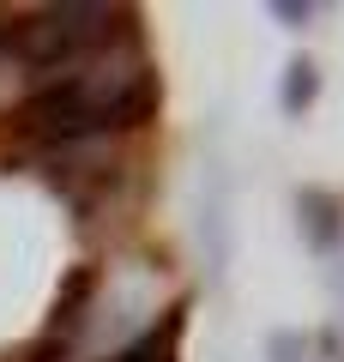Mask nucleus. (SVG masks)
<instances>
[{
  "label": "nucleus",
  "mask_w": 344,
  "mask_h": 362,
  "mask_svg": "<svg viewBox=\"0 0 344 362\" xmlns=\"http://www.w3.org/2000/svg\"><path fill=\"white\" fill-rule=\"evenodd\" d=\"M157 103V73L139 54H109V61H79L67 73H49L25 97V127L55 145H85L103 133L139 127Z\"/></svg>",
  "instance_id": "f257e3e1"
},
{
  "label": "nucleus",
  "mask_w": 344,
  "mask_h": 362,
  "mask_svg": "<svg viewBox=\"0 0 344 362\" xmlns=\"http://www.w3.org/2000/svg\"><path fill=\"white\" fill-rule=\"evenodd\" d=\"M115 30V13L109 6H42V13L18 18L13 30H6V54L13 61H25L30 73H67V66L91 61V54L109 42Z\"/></svg>",
  "instance_id": "f03ea898"
},
{
  "label": "nucleus",
  "mask_w": 344,
  "mask_h": 362,
  "mask_svg": "<svg viewBox=\"0 0 344 362\" xmlns=\"http://www.w3.org/2000/svg\"><path fill=\"white\" fill-rule=\"evenodd\" d=\"M200 247H205V272L224 278L229 272V175L217 157L200 175Z\"/></svg>",
  "instance_id": "7ed1b4c3"
},
{
  "label": "nucleus",
  "mask_w": 344,
  "mask_h": 362,
  "mask_svg": "<svg viewBox=\"0 0 344 362\" xmlns=\"http://www.w3.org/2000/svg\"><path fill=\"white\" fill-rule=\"evenodd\" d=\"M296 211H302V235L326 254V247L338 242V230H344V223H338V199L320 194V187H308V194H296Z\"/></svg>",
  "instance_id": "20e7f679"
},
{
  "label": "nucleus",
  "mask_w": 344,
  "mask_h": 362,
  "mask_svg": "<svg viewBox=\"0 0 344 362\" xmlns=\"http://www.w3.org/2000/svg\"><path fill=\"white\" fill-rule=\"evenodd\" d=\"M314 97H320V73H314V61H290V66H284V85H278L284 115H302Z\"/></svg>",
  "instance_id": "39448f33"
},
{
  "label": "nucleus",
  "mask_w": 344,
  "mask_h": 362,
  "mask_svg": "<svg viewBox=\"0 0 344 362\" xmlns=\"http://www.w3.org/2000/svg\"><path fill=\"white\" fill-rule=\"evenodd\" d=\"M176 332H181V314H169L164 332H145L139 344H127L115 362H176Z\"/></svg>",
  "instance_id": "423d86ee"
},
{
  "label": "nucleus",
  "mask_w": 344,
  "mask_h": 362,
  "mask_svg": "<svg viewBox=\"0 0 344 362\" xmlns=\"http://www.w3.org/2000/svg\"><path fill=\"white\" fill-rule=\"evenodd\" d=\"M266 362H308V338L302 332H272L266 338Z\"/></svg>",
  "instance_id": "0eeeda50"
},
{
  "label": "nucleus",
  "mask_w": 344,
  "mask_h": 362,
  "mask_svg": "<svg viewBox=\"0 0 344 362\" xmlns=\"http://www.w3.org/2000/svg\"><path fill=\"white\" fill-rule=\"evenodd\" d=\"M272 13H278V18H284V25H290V30H302L308 18H314V6H308V0H302V6H296V0H278Z\"/></svg>",
  "instance_id": "6e6552de"
}]
</instances>
